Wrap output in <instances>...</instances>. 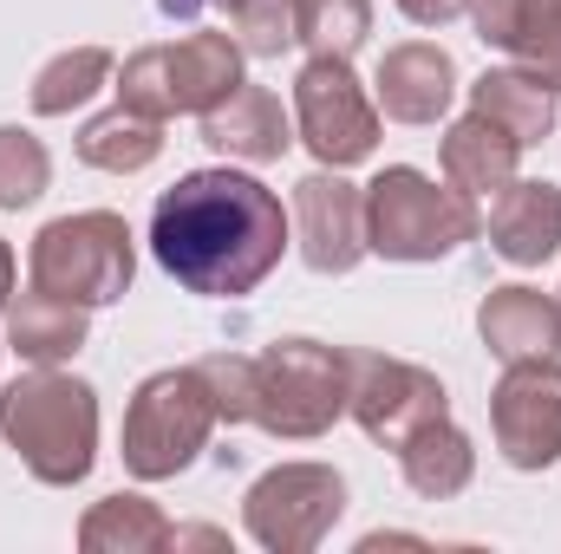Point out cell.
<instances>
[{"mask_svg": "<svg viewBox=\"0 0 561 554\" xmlns=\"http://www.w3.org/2000/svg\"><path fill=\"white\" fill-rule=\"evenodd\" d=\"M294 242L287 203L249 170H190L150 209V255L183 293L242 300L280 268Z\"/></svg>", "mask_w": 561, "mask_h": 554, "instance_id": "1", "label": "cell"}, {"mask_svg": "<svg viewBox=\"0 0 561 554\" xmlns=\"http://www.w3.org/2000/svg\"><path fill=\"white\" fill-rule=\"evenodd\" d=\"M477 235H483L477 203L412 163H386L366 183V255L379 262H405V268L444 262Z\"/></svg>", "mask_w": 561, "mask_h": 554, "instance_id": "3", "label": "cell"}, {"mask_svg": "<svg viewBox=\"0 0 561 554\" xmlns=\"http://www.w3.org/2000/svg\"><path fill=\"white\" fill-rule=\"evenodd\" d=\"M516 157H523V143L510 138L503 125L477 118V112H463V118L437 138L444 183H450V189H463L470 203H483V196H496L503 183H516Z\"/></svg>", "mask_w": 561, "mask_h": 554, "instance_id": "20", "label": "cell"}, {"mask_svg": "<svg viewBox=\"0 0 561 554\" xmlns=\"http://www.w3.org/2000/svg\"><path fill=\"white\" fill-rule=\"evenodd\" d=\"M490 249L510 268H542L561 255V189L549 176H516L490 196Z\"/></svg>", "mask_w": 561, "mask_h": 554, "instance_id": "14", "label": "cell"}, {"mask_svg": "<svg viewBox=\"0 0 561 554\" xmlns=\"http://www.w3.org/2000/svg\"><path fill=\"white\" fill-rule=\"evenodd\" d=\"M373 99L392 125H437L457 99V59L437 39H405L379 59L373 72Z\"/></svg>", "mask_w": 561, "mask_h": 554, "instance_id": "12", "label": "cell"}, {"mask_svg": "<svg viewBox=\"0 0 561 554\" xmlns=\"http://www.w3.org/2000/svg\"><path fill=\"white\" fill-rule=\"evenodd\" d=\"M294 143H307L320 170H353L379 150V99L359 85L353 59L307 53L294 72Z\"/></svg>", "mask_w": 561, "mask_h": 554, "instance_id": "7", "label": "cell"}, {"mask_svg": "<svg viewBox=\"0 0 561 554\" xmlns=\"http://www.w3.org/2000/svg\"><path fill=\"white\" fill-rule=\"evenodd\" d=\"M53 189V157L26 125H0V209H33Z\"/></svg>", "mask_w": 561, "mask_h": 554, "instance_id": "26", "label": "cell"}, {"mask_svg": "<svg viewBox=\"0 0 561 554\" xmlns=\"http://www.w3.org/2000/svg\"><path fill=\"white\" fill-rule=\"evenodd\" d=\"M0 326H7V353H20L26 366H72L85 353V333H92L85 307H72L46 287H26L20 300H7Z\"/></svg>", "mask_w": 561, "mask_h": 554, "instance_id": "18", "label": "cell"}, {"mask_svg": "<svg viewBox=\"0 0 561 554\" xmlns=\"http://www.w3.org/2000/svg\"><path fill=\"white\" fill-rule=\"evenodd\" d=\"M112 92H118V105H131V112L157 118V125H170V118H176V99H170V59H163V46H138V53L118 66Z\"/></svg>", "mask_w": 561, "mask_h": 554, "instance_id": "27", "label": "cell"}, {"mask_svg": "<svg viewBox=\"0 0 561 554\" xmlns=\"http://www.w3.org/2000/svg\"><path fill=\"white\" fill-rule=\"evenodd\" d=\"M26 280L72 300V307H118L138 280V235L118 209H79L53 216L33 249H26Z\"/></svg>", "mask_w": 561, "mask_h": 554, "instance_id": "4", "label": "cell"}, {"mask_svg": "<svg viewBox=\"0 0 561 554\" xmlns=\"http://www.w3.org/2000/svg\"><path fill=\"white\" fill-rule=\"evenodd\" d=\"M294 13V46L353 59L373 33V0H287Z\"/></svg>", "mask_w": 561, "mask_h": 554, "instance_id": "25", "label": "cell"}, {"mask_svg": "<svg viewBox=\"0 0 561 554\" xmlns=\"http://www.w3.org/2000/svg\"><path fill=\"white\" fill-rule=\"evenodd\" d=\"M399 13H405L412 26H450V20L470 13V0H399Z\"/></svg>", "mask_w": 561, "mask_h": 554, "instance_id": "30", "label": "cell"}, {"mask_svg": "<svg viewBox=\"0 0 561 554\" xmlns=\"http://www.w3.org/2000/svg\"><path fill=\"white\" fill-rule=\"evenodd\" d=\"M203 143L222 150L229 163H280L294 143V118L280 112V99L268 85H236L216 112H203Z\"/></svg>", "mask_w": 561, "mask_h": 554, "instance_id": "15", "label": "cell"}, {"mask_svg": "<svg viewBox=\"0 0 561 554\" xmlns=\"http://www.w3.org/2000/svg\"><path fill=\"white\" fill-rule=\"evenodd\" d=\"M196 372H203L222 424H255V359L249 353H203Z\"/></svg>", "mask_w": 561, "mask_h": 554, "instance_id": "28", "label": "cell"}, {"mask_svg": "<svg viewBox=\"0 0 561 554\" xmlns=\"http://www.w3.org/2000/svg\"><path fill=\"white\" fill-rule=\"evenodd\" d=\"M118 79V59L105 53V46H66V53H53L39 72H33V112L39 118H72V112H85L105 85Z\"/></svg>", "mask_w": 561, "mask_h": 554, "instance_id": "24", "label": "cell"}, {"mask_svg": "<svg viewBox=\"0 0 561 554\" xmlns=\"http://www.w3.org/2000/svg\"><path fill=\"white\" fill-rule=\"evenodd\" d=\"M157 7H163L170 20H176V13H203V7H222V13H236V0H157Z\"/></svg>", "mask_w": 561, "mask_h": 554, "instance_id": "32", "label": "cell"}, {"mask_svg": "<svg viewBox=\"0 0 561 554\" xmlns=\"http://www.w3.org/2000/svg\"><path fill=\"white\" fill-rule=\"evenodd\" d=\"M170 535H176V522L138 489H118L79 516V549L85 554H163Z\"/></svg>", "mask_w": 561, "mask_h": 554, "instance_id": "21", "label": "cell"}, {"mask_svg": "<svg viewBox=\"0 0 561 554\" xmlns=\"http://www.w3.org/2000/svg\"><path fill=\"white\" fill-rule=\"evenodd\" d=\"M229 33L249 59H280L294 46V13H287V0H236Z\"/></svg>", "mask_w": 561, "mask_h": 554, "instance_id": "29", "label": "cell"}, {"mask_svg": "<svg viewBox=\"0 0 561 554\" xmlns=\"http://www.w3.org/2000/svg\"><path fill=\"white\" fill-rule=\"evenodd\" d=\"M216 430H222V417H216V399H209L203 372L196 366H163V372L144 379L131 392V405H125L118 457H125V470L138 483H170V476H183L209 450Z\"/></svg>", "mask_w": 561, "mask_h": 554, "instance_id": "6", "label": "cell"}, {"mask_svg": "<svg viewBox=\"0 0 561 554\" xmlns=\"http://www.w3.org/2000/svg\"><path fill=\"white\" fill-rule=\"evenodd\" d=\"M556 300H561V293H556Z\"/></svg>", "mask_w": 561, "mask_h": 554, "instance_id": "34", "label": "cell"}, {"mask_svg": "<svg viewBox=\"0 0 561 554\" xmlns=\"http://www.w3.org/2000/svg\"><path fill=\"white\" fill-rule=\"evenodd\" d=\"M477 339L490 346L496 366H516V359H561V300L529 287V280H510V287H490L483 307H477Z\"/></svg>", "mask_w": 561, "mask_h": 554, "instance_id": "13", "label": "cell"}, {"mask_svg": "<svg viewBox=\"0 0 561 554\" xmlns=\"http://www.w3.org/2000/svg\"><path fill=\"white\" fill-rule=\"evenodd\" d=\"M72 150H79V163H92L105 176H138V170H150L163 157V125L131 112V105H112V112L79 125Z\"/></svg>", "mask_w": 561, "mask_h": 554, "instance_id": "23", "label": "cell"}, {"mask_svg": "<svg viewBox=\"0 0 561 554\" xmlns=\"http://www.w3.org/2000/svg\"><path fill=\"white\" fill-rule=\"evenodd\" d=\"M0 437L13 443L33 483L72 489L99 463V392L59 366H33L0 385Z\"/></svg>", "mask_w": 561, "mask_h": 554, "instance_id": "2", "label": "cell"}, {"mask_svg": "<svg viewBox=\"0 0 561 554\" xmlns=\"http://www.w3.org/2000/svg\"><path fill=\"white\" fill-rule=\"evenodd\" d=\"M346 516V476L333 463H275L242 496V529L268 554H313Z\"/></svg>", "mask_w": 561, "mask_h": 554, "instance_id": "8", "label": "cell"}, {"mask_svg": "<svg viewBox=\"0 0 561 554\" xmlns=\"http://www.w3.org/2000/svg\"><path fill=\"white\" fill-rule=\"evenodd\" d=\"M399 470H405V489H412V496L450 503V496H463L470 476H477V443H470V430H457L450 417H437V424H424L419 437L399 450Z\"/></svg>", "mask_w": 561, "mask_h": 554, "instance_id": "22", "label": "cell"}, {"mask_svg": "<svg viewBox=\"0 0 561 554\" xmlns=\"http://www.w3.org/2000/svg\"><path fill=\"white\" fill-rule=\"evenodd\" d=\"M287 222H294V249L313 275H353L366 262V189L346 183L340 170L300 176Z\"/></svg>", "mask_w": 561, "mask_h": 554, "instance_id": "11", "label": "cell"}, {"mask_svg": "<svg viewBox=\"0 0 561 554\" xmlns=\"http://www.w3.org/2000/svg\"><path fill=\"white\" fill-rule=\"evenodd\" d=\"M353 399V359L327 339H275L255 353V424L280 443L327 437Z\"/></svg>", "mask_w": 561, "mask_h": 554, "instance_id": "5", "label": "cell"}, {"mask_svg": "<svg viewBox=\"0 0 561 554\" xmlns=\"http://www.w3.org/2000/svg\"><path fill=\"white\" fill-rule=\"evenodd\" d=\"M346 359H353L346 417H353L373 443L405 450L424 424L450 417V392H444L437 372H424L412 359H392V353H359V346H346Z\"/></svg>", "mask_w": 561, "mask_h": 554, "instance_id": "9", "label": "cell"}, {"mask_svg": "<svg viewBox=\"0 0 561 554\" xmlns=\"http://www.w3.org/2000/svg\"><path fill=\"white\" fill-rule=\"evenodd\" d=\"M170 549H229V535L222 529H176Z\"/></svg>", "mask_w": 561, "mask_h": 554, "instance_id": "31", "label": "cell"}, {"mask_svg": "<svg viewBox=\"0 0 561 554\" xmlns=\"http://www.w3.org/2000/svg\"><path fill=\"white\" fill-rule=\"evenodd\" d=\"M470 112L490 118V125H503L523 150H536V143H549V131H556L561 92L542 72H529V66H490L483 79H470Z\"/></svg>", "mask_w": 561, "mask_h": 554, "instance_id": "17", "label": "cell"}, {"mask_svg": "<svg viewBox=\"0 0 561 554\" xmlns=\"http://www.w3.org/2000/svg\"><path fill=\"white\" fill-rule=\"evenodd\" d=\"M477 39L542 72L561 92V0H470Z\"/></svg>", "mask_w": 561, "mask_h": 554, "instance_id": "16", "label": "cell"}, {"mask_svg": "<svg viewBox=\"0 0 561 554\" xmlns=\"http://www.w3.org/2000/svg\"><path fill=\"white\" fill-rule=\"evenodd\" d=\"M496 457L523 476L561 463V359H516L490 392Z\"/></svg>", "mask_w": 561, "mask_h": 554, "instance_id": "10", "label": "cell"}, {"mask_svg": "<svg viewBox=\"0 0 561 554\" xmlns=\"http://www.w3.org/2000/svg\"><path fill=\"white\" fill-rule=\"evenodd\" d=\"M163 59H170V99H176V118L190 112V118H203V112H216L236 85H242V46H236V33H183V39H170L163 46Z\"/></svg>", "mask_w": 561, "mask_h": 554, "instance_id": "19", "label": "cell"}, {"mask_svg": "<svg viewBox=\"0 0 561 554\" xmlns=\"http://www.w3.org/2000/svg\"><path fill=\"white\" fill-rule=\"evenodd\" d=\"M7 300H13V249L0 242V313H7Z\"/></svg>", "mask_w": 561, "mask_h": 554, "instance_id": "33", "label": "cell"}]
</instances>
